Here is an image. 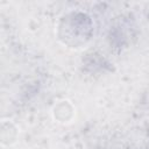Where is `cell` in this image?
I'll return each mask as SVG.
<instances>
[{"instance_id":"6da1fadb","label":"cell","mask_w":149,"mask_h":149,"mask_svg":"<svg viewBox=\"0 0 149 149\" xmlns=\"http://www.w3.org/2000/svg\"><path fill=\"white\" fill-rule=\"evenodd\" d=\"M93 21L83 12L64 14L57 24L58 40L71 49L85 48L93 37Z\"/></svg>"},{"instance_id":"7a4b0ae2","label":"cell","mask_w":149,"mask_h":149,"mask_svg":"<svg viewBox=\"0 0 149 149\" xmlns=\"http://www.w3.org/2000/svg\"><path fill=\"white\" fill-rule=\"evenodd\" d=\"M54 118L58 121V122H69L72 120L73 118V114H74V109L72 107V105L66 101V100H63V101H59L57 105H55L54 107Z\"/></svg>"}]
</instances>
